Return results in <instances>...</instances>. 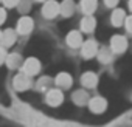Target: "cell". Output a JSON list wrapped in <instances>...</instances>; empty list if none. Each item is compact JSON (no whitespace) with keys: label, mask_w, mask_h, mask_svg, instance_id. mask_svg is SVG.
<instances>
[{"label":"cell","mask_w":132,"mask_h":127,"mask_svg":"<svg viewBox=\"0 0 132 127\" xmlns=\"http://www.w3.org/2000/svg\"><path fill=\"white\" fill-rule=\"evenodd\" d=\"M104 2H106L107 6H115V5L118 3V0H104Z\"/></svg>","instance_id":"26"},{"label":"cell","mask_w":132,"mask_h":127,"mask_svg":"<svg viewBox=\"0 0 132 127\" xmlns=\"http://www.w3.org/2000/svg\"><path fill=\"white\" fill-rule=\"evenodd\" d=\"M36 2H44V0H36Z\"/></svg>","instance_id":"29"},{"label":"cell","mask_w":132,"mask_h":127,"mask_svg":"<svg viewBox=\"0 0 132 127\" xmlns=\"http://www.w3.org/2000/svg\"><path fill=\"white\" fill-rule=\"evenodd\" d=\"M0 43H2V33H0Z\"/></svg>","instance_id":"28"},{"label":"cell","mask_w":132,"mask_h":127,"mask_svg":"<svg viewBox=\"0 0 132 127\" xmlns=\"http://www.w3.org/2000/svg\"><path fill=\"white\" fill-rule=\"evenodd\" d=\"M72 99H73L75 104H78V105H84V104L89 102V95H87L86 90H76V92L73 93Z\"/></svg>","instance_id":"13"},{"label":"cell","mask_w":132,"mask_h":127,"mask_svg":"<svg viewBox=\"0 0 132 127\" xmlns=\"http://www.w3.org/2000/svg\"><path fill=\"white\" fill-rule=\"evenodd\" d=\"M56 84H57V87H61V88H69V87L72 85V78H70V75H69V73H59L57 78H56Z\"/></svg>","instance_id":"15"},{"label":"cell","mask_w":132,"mask_h":127,"mask_svg":"<svg viewBox=\"0 0 132 127\" xmlns=\"http://www.w3.org/2000/svg\"><path fill=\"white\" fill-rule=\"evenodd\" d=\"M59 13V5L54 2V0H48V2H45L44 8H42V14L47 17V19H53L56 17Z\"/></svg>","instance_id":"4"},{"label":"cell","mask_w":132,"mask_h":127,"mask_svg":"<svg viewBox=\"0 0 132 127\" xmlns=\"http://www.w3.org/2000/svg\"><path fill=\"white\" fill-rule=\"evenodd\" d=\"M95 25H96V22H95V19H93L90 14H87V16L81 20V28H82V31H86V33H92V31L95 30Z\"/></svg>","instance_id":"14"},{"label":"cell","mask_w":132,"mask_h":127,"mask_svg":"<svg viewBox=\"0 0 132 127\" xmlns=\"http://www.w3.org/2000/svg\"><path fill=\"white\" fill-rule=\"evenodd\" d=\"M17 8H19V11H20L22 14H25V13L30 11V8H31V2H30V0H19Z\"/></svg>","instance_id":"20"},{"label":"cell","mask_w":132,"mask_h":127,"mask_svg":"<svg viewBox=\"0 0 132 127\" xmlns=\"http://www.w3.org/2000/svg\"><path fill=\"white\" fill-rule=\"evenodd\" d=\"M98 57H100V60H101V62H104V63H106V62H109V60L112 59V53H109L107 50H101V53H100V56H98Z\"/></svg>","instance_id":"21"},{"label":"cell","mask_w":132,"mask_h":127,"mask_svg":"<svg viewBox=\"0 0 132 127\" xmlns=\"http://www.w3.org/2000/svg\"><path fill=\"white\" fill-rule=\"evenodd\" d=\"M124 23H126V30H127L129 33H132V16L126 17V19H124Z\"/></svg>","instance_id":"22"},{"label":"cell","mask_w":132,"mask_h":127,"mask_svg":"<svg viewBox=\"0 0 132 127\" xmlns=\"http://www.w3.org/2000/svg\"><path fill=\"white\" fill-rule=\"evenodd\" d=\"M81 82H82V85H84V87H87V88H92V87H95V85H96V82H98V78H96V75H95V73L89 71V73H84V75H82V79H81Z\"/></svg>","instance_id":"12"},{"label":"cell","mask_w":132,"mask_h":127,"mask_svg":"<svg viewBox=\"0 0 132 127\" xmlns=\"http://www.w3.org/2000/svg\"><path fill=\"white\" fill-rule=\"evenodd\" d=\"M31 85V81H30V76L22 73V75H17L14 78V88L19 90V92H23V90H28Z\"/></svg>","instance_id":"5"},{"label":"cell","mask_w":132,"mask_h":127,"mask_svg":"<svg viewBox=\"0 0 132 127\" xmlns=\"http://www.w3.org/2000/svg\"><path fill=\"white\" fill-rule=\"evenodd\" d=\"M75 11V3L72 2V0H64L62 5L59 6V13L64 16V17H70Z\"/></svg>","instance_id":"11"},{"label":"cell","mask_w":132,"mask_h":127,"mask_svg":"<svg viewBox=\"0 0 132 127\" xmlns=\"http://www.w3.org/2000/svg\"><path fill=\"white\" fill-rule=\"evenodd\" d=\"M3 3H5L8 8H13V6H17L19 0H3Z\"/></svg>","instance_id":"23"},{"label":"cell","mask_w":132,"mask_h":127,"mask_svg":"<svg viewBox=\"0 0 132 127\" xmlns=\"http://www.w3.org/2000/svg\"><path fill=\"white\" fill-rule=\"evenodd\" d=\"M14 42H16V31L11 30V28L5 30L2 33V43H3V47H11Z\"/></svg>","instance_id":"10"},{"label":"cell","mask_w":132,"mask_h":127,"mask_svg":"<svg viewBox=\"0 0 132 127\" xmlns=\"http://www.w3.org/2000/svg\"><path fill=\"white\" fill-rule=\"evenodd\" d=\"M5 62L8 63L10 68H17V67L22 65V56H20V54H16V53H13V54H10V56L6 54Z\"/></svg>","instance_id":"16"},{"label":"cell","mask_w":132,"mask_h":127,"mask_svg":"<svg viewBox=\"0 0 132 127\" xmlns=\"http://www.w3.org/2000/svg\"><path fill=\"white\" fill-rule=\"evenodd\" d=\"M5 59H6V51H5V48H0V63H3Z\"/></svg>","instance_id":"24"},{"label":"cell","mask_w":132,"mask_h":127,"mask_svg":"<svg viewBox=\"0 0 132 127\" xmlns=\"http://www.w3.org/2000/svg\"><path fill=\"white\" fill-rule=\"evenodd\" d=\"M110 48L113 53H123L127 48V40L124 36H113L110 39Z\"/></svg>","instance_id":"2"},{"label":"cell","mask_w":132,"mask_h":127,"mask_svg":"<svg viewBox=\"0 0 132 127\" xmlns=\"http://www.w3.org/2000/svg\"><path fill=\"white\" fill-rule=\"evenodd\" d=\"M36 88L39 90V92H47L48 88H50V78H40L39 81H37V84H36Z\"/></svg>","instance_id":"19"},{"label":"cell","mask_w":132,"mask_h":127,"mask_svg":"<svg viewBox=\"0 0 132 127\" xmlns=\"http://www.w3.org/2000/svg\"><path fill=\"white\" fill-rule=\"evenodd\" d=\"M31 30H33V20H31L30 17L23 16V17L19 20V23H17V31H19L20 34H28Z\"/></svg>","instance_id":"7"},{"label":"cell","mask_w":132,"mask_h":127,"mask_svg":"<svg viewBox=\"0 0 132 127\" xmlns=\"http://www.w3.org/2000/svg\"><path fill=\"white\" fill-rule=\"evenodd\" d=\"M67 43H69V47H72V48L81 47V45H82V36H81V33H79V31H72V33L67 36Z\"/></svg>","instance_id":"9"},{"label":"cell","mask_w":132,"mask_h":127,"mask_svg":"<svg viewBox=\"0 0 132 127\" xmlns=\"http://www.w3.org/2000/svg\"><path fill=\"white\" fill-rule=\"evenodd\" d=\"M124 16H126V14H124L123 10H115V11L112 13V19H110V20H112V23H113L115 26H120V25L124 23V19H126Z\"/></svg>","instance_id":"17"},{"label":"cell","mask_w":132,"mask_h":127,"mask_svg":"<svg viewBox=\"0 0 132 127\" xmlns=\"http://www.w3.org/2000/svg\"><path fill=\"white\" fill-rule=\"evenodd\" d=\"M62 101H64V95H62L61 90H57V88H48V93H47V102H48L50 105L56 107V105H59Z\"/></svg>","instance_id":"3"},{"label":"cell","mask_w":132,"mask_h":127,"mask_svg":"<svg viewBox=\"0 0 132 127\" xmlns=\"http://www.w3.org/2000/svg\"><path fill=\"white\" fill-rule=\"evenodd\" d=\"M5 19H6V13H5L3 8H0V25L5 22Z\"/></svg>","instance_id":"25"},{"label":"cell","mask_w":132,"mask_h":127,"mask_svg":"<svg viewBox=\"0 0 132 127\" xmlns=\"http://www.w3.org/2000/svg\"><path fill=\"white\" fill-rule=\"evenodd\" d=\"M129 8H130V11H132V0H129Z\"/></svg>","instance_id":"27"},{"label":"cell","mask_w":132,"mask_h":127,"mask_svg":"<svg viewBox=\"0 0 132 127\" xmlns=\"http://www.w3.org/2000/svg\"><path fill=\"white\" fill-rule=\"evenodd\" d=\"M39 70H40V63H39V60L34 59V57H30V59L25 60V63H22V71H23L25 75H28V76L37 75Z\"/></svg>","instance_id":"1"},{"label":"cell","mask_w":132,"mask_h":127,"mask_svg":"<svg viewBox=\"0 0 132 127\" xmlns=\"http://www.w3.org/2000/svg\"><path fill=\"white\" fill-rule=\"evenodd\" d=\"M89 107H90L92 112H95V113H101V112L106 110L107 104H106V99H103V98H93V99H90Z\"/></svg>","instance_id":"8"},{"label":"cell","mask_w":132,"mask_h":127,"mask_svg":"<svg viewBox=\"0 0 132 127\" xmlns=\"http://www.w3.org/2000/svg\"><path fill=\"white\" fill-rule=\"evenodd\" d=\"M81 8L86 14H92L96 10V0H81Z\"/></svg>","instance_id":"18"},{"label":"cell","mask_w":132,"mask_h":127,"mask_svg":"<svg viewBox=\"0 0 132 127\" xmlns=\"http://www.w3.org/2000/svg\"><path fill=\"white\" fill-rule=\"evenodd\" d=\"M96 53H98V43L95 40H87V42L82 43V56L86 59L93 57Z\"/></svg>","instance_id":"6"}]
</instances>
